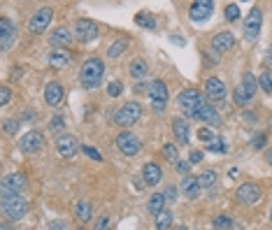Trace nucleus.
Instances as JSON below:
<instances>
[{
    "label": "nucleus",
    "instance_id": "13",
    "mask_svg": "<svg viewBox=\"0 0 272 230\" xmlns=\"http://www.w3.org/2000/svg\"><path fill=\"white\" fill-rule=\"evenodd\" d=\"M56 151L61 153L63 158H75V153L79 151V142L75 135H61L58 140H56Z\"/></svg>",
    "mask_w": 272,
    "mask_h": 230
},
{
    "label": "nucleus",
    "instance_id": "34",
    "mask_svg": "<svg viewBox=\"0 0 272 230\" xmlns=\"http://www.w3.org/2000/svg\"><path fill=\"white\" fill-rule=\"evenodd\" d=\"M163 156H165V160H170V163H177L179 153H177L175 144H165V147H163Z\"/></svg>",
    "mask_w": 272,
    "mask_h": 230
},
{
    "label": "nucleus",
    "instance_id": "51",
    "mask_svg": "<svg viewBox=\"0 0 272 230\" xmlns=\"http://www.w3.org/2000/svg\"><path fill=\"white\" fill-rule=\"evenodd\" d=\"M170 40H172L175 45H179V47H184V45H186V40H184V37H179V35H172Z\"/></svg>",
    "mask_w": 272,
    "mask_h": 230
},
{
    "label": "nucleus",
    "instance_id": "56",
    "mask_svg": "<svg viewBox=\"0 0 272 230\" xmlns=\"http://www.w3.org/2000/svg\"><path fill=\"white\" fill-rule=\"evenodd\" d=\"M2 230H9V228H7V226H2Z\"/></svg>",
    "mask_w": 272,
    "mask_h": 230
},
{
    "label": "nucleus",
    "instance_id": "52",
    "mask_svg": "<svg viewBox=\"0 0 272 230\" xmlns=\"http://www.w3.org/2000/svg\"><path fill=\"white\" fill-rule=\"evenodd\" d=\"M245 121H246V124H254V121H256V116L251 114V112H246V114H245Z\"/></svg>",
    "mask_w": 272,
    "mask_h": 230
},
{
    "label": "nucleus",
    "instance_id": "19",
    "mask_svg": "<svg viewBox=\"0 0 272 230\" xmlns=\"http://www.w3.org/2000/svg\"><path fill=\"white\" fill-rule=\"evenodd\" d=\"M44 102L49 107H56L63 102V86L58 81H49V84L44 86Z\"/></svg>",
    "mask_w": 272,
    "mask_h": 230
},
{
    "label": "nucleus",
    "instance_id": "23",
    "mask_svg": "<svg viewBox=\"0 0 272 230\" xmlns=\"http://www.w3.org/2000/svg\"><path fill=\"white\" fill-rule=\"evenodd\" d=\"M49 63H52L54 68H58V70H63V68H68L72 63V56L68 49H54L52 53H49Z\"/></svg>",
    "mask_w": 272,
    "mask_h": 230
},
{
    "label": "nucleus",
    "instance_id": "26",
    "mask_svg": "<svg viewBox=\"0 0 272 230\" xmlns=\"http://www.w3.org/2000/svg\"><path fill=\"white\" fill-rule=\"evenodd\" d=\"M242 89H245V93H246L249 100L256 96V91H258V79H256L251 72H246L245 77H242Z\"/></svg>",
    "mask_w": 272,
    "mask_h": 230
},
{
    "label": "nucleus",
    "instance_id": "16",
    "mask_svg": "<svg viewBox=\"0 0 272 230\" xmlns=\"http://www.w3.org/2000/svg\"><path fill=\"white\" fill-rule=\"evenodd\" d=\"M195 116L200 119V121H205L207 126H212V128H217V126H221V114L214 109V107L210 105V102H202L200 107H198V112H195Z\"/></svg>",
    "mask_w": 272,
    "mask_h": 230
},
{
    "label": "nucleus",
    "instance_id": "10",
    "mask_svg": "<svg viewBox=\"0 0 272 230\" xmlns=\"http://www.w3.org/2000/svg\"><path fill=\"white\" fill-rule=\"evenodd\" d=\"M235 198H237V203H242V204H256L263 198V191H261V186H256V184H242L237 188Z\"/></svg>",
    "mask_w": 272,
    "mask_h": 230
},
{
    "label": "nucleus",
    "instance_id": "48",
    "mask_svg": "<svg viewBox=\"0 0 272 230\" xmlns=\"http://www.w3.org/2000/svg\"><path fill=\"white\" fill-rule=\"evenodd\" d=\"M175 165H177V170H179L182 175H186V172L191 170V160H177Z\"/></svg>",
    "mask_w": 272,
    "mask_h": 230
},
{
    "label": "nucleus",
    "instance_id": "55",
    "mask_svg": "<svg viewBox=\"0 0 272 230\" xmlns=\"http://www.w3.org/2000/svg\"><path fill=\"white\" fill-rule=\"evenodd\" d=\"M268 63H270V68H272V51H270V58H268Z\"/></svg>",
    "mask_w": 272,
    "mask_h": 230
},
{
    "label": "nucleus",
    "instance_id": "7",
    "mask_svg": "<svg viewBox=\"0 0 272 230\" xmlns=\"http://www.w3.org/2000/svg\"><path fill=\"white\" fill-rule=\"evenodd\" d=\"M24 188H26L24 175H19V172L7 175V177H2V184H0V198H2V195H21Z\"/></svg>",
    "mask_w": 272,
    "mask_h": 230
},
{
    "label": "nucleus",
    "instance_id": "5",
    "mask_svg": "<svg viewBox=\"0 0 272 230\" xmlns=\"http://www.w3.org/2000/svg\"><path fill=\"white\" fill-rule=\"evenodd\" d=\"M140 116H142L140 102H126V105H121L119 109H116L114 121L119 126H133V124L140 121Z\"/></svg>",
    "mask_w": 272,
    "mask_h": 230
},
{
    "label": "nucleus",
    "instance_id": "38",
    "mask_svg": "<svg viewBox=\"0 0 272 230\" xmlns=\"http://www.w3.org/2000/svg\"><path fill=\"white\" fill-rule=\"evenodd\" d=\"M121 91H123L121 81H112V84L107 86V96H109V98H119V96H121Z\"/></svg>",
    "mask_w": 272,
    "mask_h": 230
},
{
    "label": "nucleus",
    "instance_id": "46",
    "mask_svg": "<svg viewBox=\"0 0 272 230\" xmlns=\"http://www.w3.org/2000/svg\"><path fill=\"white\" fill-rule=\"evenodd\" d=\"M9 100H12V91L7 86H2L0 89V105H9Z\"/></svg>",
    "mask_w": 272,
    "mask_h": 230
},
{
    "label": "nucleus",
    "instance_id": "9",
    "mask_svg": "<svg viewBox=\"0 0 272 230\" xmlns=\"http://www.w3.org/2000/svg\"><path fill=\"white\" fill-rule=\"evenodd\" d=\"M52 19H54V9L52 7H40L35 14H33L30 24H28L30 33H44V30L49 28V24H52Z\"/></svg>",
    "mask_w": 272,
    "mask_h": 230
},
{
    "label": "nucleus",
    "instance_id": "58",
    "mask_svg": "<svg viewBox=\"0 0 272 230\" xmlns=\"http://www.w3.org/2000/svg\"><path fill=\"white\" fill-rule=\"evenodd\" d=\"M270 221H272V212H270Z\"/></svg>",
    "mask_w": 272,
    "mask_h": 230
},
{
    "label": "nucleus",
    "instance_id": "41",
    "mask_svg": "<svg viewBox=\"0 0 272 230\" xmlns=\"http://www.w3.org/2000/svg\"><path fill=\"white\" fill-rule=\"evenodd\" d=\"M135 21H137L140 26H149L151 30L156 28V24H154V17H149V14H137V17H135Z\"/></svg>",
    "mask_w": 272,
    "mask_h": 230
},
{
    "label": "nucleus",
    "instance_id": "33",
    "mask_svg": "<svg viewBox=\"0 0 272 230\" xmlns=\"http://www.w3.org/2000/svg\"><path fill=\"white\" fill-rule=\"evenodd\" d=\"M233 100H235V105H240V107H245L246 102H249V98H246L245 89H242V84H237V89L233 91Z\"/></svg>",
    "mask_w": 272,
    "mask_h": 230
},
{
    "label": "nucleus",
    "instance_id": "11",
    "mask_svg": "<svg viewBox=\"0 0 272 230\" xmlns=\"http://www.w3.org/2000/svg\"><path fill=\"white\" fill-rule=\"evenodd\" d=\"M19 149L24 151V153H28V156L37 153V151L42 149V133H40V130H30V133H26L21 140H19Z\"/></svg>",
    "mask_w": 272,
    "mask_h": 230
},
{
    "label": "nucleus",
    "instance_id": "21",
    "mask_svg": "<svg viewBox=\"0 0 272 230\" xmlns=\"http://www.w3.org/2000/svg\"><path fill=\"white\" fill-rule=\"evenodd\" d=\"M161 177H163V170H161V165H156V163H147V165L142 168V179H144L147 186H156L158 181H161Z\"/></svg>",
    "mask_w": 272,
    "mask_h": 230
},
{
    "label": "nucleus",
    "instance_id": "3",
    "mask_svg": "<svg viewBox=\"0 0 272 230\" xmlns=\"http://www.w3.org/2000/svg\"><path fill=\"white\" fill-rule=\"evenodd\" d=\"M177 105L184 109L186 116H195L198 107L202 105V96L198 89H184L179 96H177Z\"/></svg>",
    "mask_w": 272,
    "mask_h": 230
},
{
    "label": "nucleus",
    "instance_id": "53",
    "mask_svg": "<svg viewBox=\"0 0 272 230\" xmlns=\"http://www.w3.org/2000/svg\"><path fill=\"white\" fill-rule=\"evenodd\" d=\"M265 160H268V163L272 165V149H268V151H265Z\"/></svg>",
    "mask_w": 272,
    "mask_h": 230
},
{
    "label": "nucleus",
    "instance_id": "50",
    "mask_svg": "<svg viewBox=\"0 0 272 230\" xmlns=\"http://www.w3.org/2000/svg\"><path fill=\"white\" fill-rule=\"evenodd\" d=\"M189 158H191V163H200V160H202V151L193 149V151H191V156H189Z\"/></svg>",
    "mask_w": 272,
    "mask_h": 230
},
{
    "label": "nucleus",
    "instance_id": "12",
    "mask_svg": "<svg viewBox=\"0 0 272 230\" xmlns=\"http://www.w3.org/2000/svg\"><path fill=\"white\" fill-rule=\"evenodd\" d=\"M75 35H77L79 42H84V45H88V42H93L98 37V28L93 21H88V19H82V21H77L75 24Z\"/></svg>",
    "mask_w": 272,
    "mask_h": 230
},
{
    "label": "nucleus",
    "instance_id": "24",
    "mask_svg": "<svg viewBox=\"0 0 272 230\" xmlns=\"http://www.w3.org/2000/svg\"><path fill=\"white\" fill-rule=\"evenodd\" d=\"M172 133H175L177 144H189V121L186 119H175L172 121Z\"/></svg>",
    "mask_w": 272,
    "mask_h": 230
},
{
    "label": "nucleus",
    "instance_id": "1",
    "mask_svg": "<svg viewBox=\"0 0 272 230\" xmlns=\"http://www.w3.org/2000/svg\"><path fill=\"white\" fill-rule=\"evenodd\" d=\"M103 75H105V65L100 58H88L84 65H82V72H79V79L86 89H96L103 81Z\"/></svg>",
    "mask_w": 272,
    "mask_h": 230
},
{
    "label": "nucleus",
    "instance_id": "29",
    "mask_svg": "<svg viewBox=\"0 0 272 230\" xmlns=\"http://www.w3.org/2000/svg\"><path fill=\"white\" fill-rule=\"evenodd\" d=\"M156 228L158 230H170L172 228V212H167L165 209V212L158 214L156 216Z\"/></svg>",
    "mask_w": 272,
    "mask_h": 230
},
{
    "label": "nucleus",
    "instance_id": "47",
    "mask_svg": "<svg viewBox=\"0 0 272 230\" xmlns=\"http://www.w3.org/2000/svg\"><path fill=\"white\" fill-rule=\"evenodd\" d=\"M163 195H165L167 203H175V200H177V188H175V186H167L165 193H163Z\"/></svg>",
    "mask_w": 272,
    "mask_h": 230
},
{
    "label": "nucleus",
    "instance_id": "17",
    "mask_svg": "<svg viewBox=\"0 0 272 230\" xmlns=\"http://www.w3.org/2000/svg\"><path fill=\"white\" fill-rule=\"evenodd\" d=\"M235 47V37H233V33H228V30H223V33H217V35L212 37V49L219 53H226L230 51Z\"/></svg>",
    "mask_w": 272,
    "mask_h": 230
},
{
    "label": "nucleus",
    "instance_id": "8",
    "mask_svg": "<svg viewBox=\"0 0 272 230\" xmlns=\"http://www.w3.org/2000/svg\"><path fill=\"white\" fill-rule=\"evenodd\" d=\"M116 147H119V151H121L123 156H135V153L140 151L142 142H140V137H137V135L123 130V133L116 135Z\"/></svg>",
    "mask_w": 272,
    "mask_h": 230
},
{
    "label": "nucleus",
    "instance_id": "4",
    "mask_svg": "<svg viewBox=\"0 0 272 230\" xmlns=\"http://www.w3.org/2000/svg\"><path fill=\"white\" fill-rule=\"evenodd\" d=\"M147 96H149V100H151L154 112H163V109H165V105H167V86L161 79L149 81V86H147Z\"/></svg>",
    "mask_w": 272,
    "mask_h": 230
},
{
    "label": "nucleus",
    "instance_id": "54",
    "mask_svg": "<svg viewBox=\"0 0 272 230\" xmlns=\"http://www.w3.org/2000/svg\"><path fill=\"white\" fill-rule=\"evenodd\" d=\"M172 230H189V228H186V226H175Z\"/></svg>",
    "mask_w": 272,
    "mask_h": 230
},
{
    "label": "nucleus",
    "instance_id": "36",
    "mask_svg": "<svg viewBox=\"0 0 272 230\" xmlns=\"http://www.w3.org/2000/svg\"><path fill=\"white\" fill-rule=\"evenodd\" d=\"M198 140H202L205 144H212V142L217 140V137H214V133H212V130L207 128V126H202L200 130H198Z\"/></svg>",
    "mask_w": 272,
    "mask_h": 230
},
{
    "label": "nucleus",
    "instance_id": "45",
    "mask_svg": "<svg viewBox=\"0 0 272 230\" xmlns=\"http://www.w3.org/2000/svg\"><path fill=\"white\" fill-rule=\"evenodd\" d=\"M109 216H100L96 221V226H93V230H109Z\"/></svg>",
    "mask_w": 272,
    "mask_h": 230
},
{
    "label": "nucleus",
    "instance_id": "39",
    "mask_svg": "<svg viewBox=\"0 0 272 230\" xmlns=\"http://www.w3.org/2000/svg\"><path fill=\"white\" fill-rule=\"evenodd\" d=\"M265 142H268V135H265V133H258V135H254V140H251V147H254L256 151H258V149H265Z\"/></svg>",
    "mask_w": 272,
    "mask_h": 230
},
{
    "label": "nucleus",
    "instance_id": "2",
    "mask_svg": "<svg viewBox=\"0 0 272 230\" xmlns=\"http://www.w3.org/2000/svg\"><path fill=\"white\" fill-rule=\"evenodd\" d=\"M0 207H2V214L9 221H21L28 212V204L21 195H2L0 198Z\"/></svg>",
    "mask_w": 272,
    "mask_h": 230
},
{
    "label": "nucleus",
    "instance_id": "44",
    "mask_svg": "<svg viewBox=\"0 0 272 230\" xmlns=\"http://www.w3.org/2000/svg\"><path fill=\"white\" fill-rule=\"evenodd\" d=\"M19 126H21V121H17V119H9L7 124H5V133H9V135H17Z\"/></svg>",
    "mask_w": 272,
    "mask_h": 230
},
{
    "label": "nucleus",
    "instance_id": "40",
    "mask_svg": "<svg viewBox=\"0 0 272 230\" xmlns=\"http://www.w3.org/2000/svg\"><path fill=\"white\" fill-rule=\"evenodd\" d=\"M226 19L228 21H237L240 19V7H237L235 2H230L228 7H226Z\"/></svg>",
    "mask_w": 272,
    "mask_h": 230
},
{
    "label": "nucleus",
    "instance_id": "49",
    "mask_svg": "<svg viewBox=\"0 0 272 230\" xmlns=\"http://www.w3.org/2000/svg\"><path fill=\"white\" fill-rule=\"evenodd\" d=\"M49 230H70V226L65 221H52L49 223Z\"/></svg>",
    "mask_w": 272,
    "mask_h": 230
},
{
    "label": "nucleus",
    "instance_id": "22",
    "mask_svg": "<svg viewBox=\"0 0 272 230\" xmlns=\"http://www.w3.org/2000/svg\"><path fill=\"white\" fill-rule=\"evenodd\" d=\"M200 191H202V186H200V181H198V177H189V175H186V177L182 179V193H184L189 200H195V198L200 195Z\"/></svg>",
    "mask_w": 272,
    "mask_h": 230
},
{
    "label": "nucleus",
    "instance_id": "18",
    "mask_svg": "<svg viewBox=\"0 0 272 230\" xmlns=\"http://www.w3.org/2000/svg\"><path fill=\"white\" fill-rule=\"evenodd\" d=\"M205 93H207V98L219 102V100L226 98V84H223L219 77H210V79L205 81Z\"/></svg>",
    "mask_w": 272,
    "mask_h": 230
},
{
    "label": "nucleus",
    "instance_id": "35",
    "mask_svg": "<svg viewBox=\"0 0 272 230\" xmlns=\"http://www.w3.org/2000/svg\"><path fill=\"white\" fill-rule=\"evenodd\" d=\"M258 86H261V89H263L265 93H268V96H272V77L268 75V72L258 77Z\"/></svg>",
    "mask_w": 272,
    "mask_h": 230
},
{
    "label": "nucleus",
    "instance_id": "25",
    "mask_svg": "<svg viewBox=\"0 0 272 230\" xmlns=\"http://www.w3.org/2000/svg\"><path fill=\"white\" fill-rule=\"evenodd\" d=\"M165 195L163 193H154L149 198V203H147V209H149V214H154V216H158L161 212H165Z\"/></svg>",
    "mask_w": 272,
    "mask_h": 230
},
{
    "label": "nucleus",
    "instance_id": "15",
    "mask_svg": "<svg viewBox=\"0 0 272 230\" xmlns=\"http://www.w3.org/2000/svg\"><path fill=\"white\" fill-rule=\"evenodd\" d=\"M14 40H17V26L7 17H2L0 19V47L7 51L9 47L14 45Z\"/></svg>",
    "mask_w": 272,
    "mask_h": 230
},
{
    "label": "nucleus",
    "instance_id": "31",
    "mask_svg": "<svg viewBox=\"0 0 272 230\" xmlns=\"http://www.w3.org/2000/svg\"><path fill=\"white\" fill-rule=\"evenodd\" d=\"M198 181H200L202 188H210V186L217 184V172H214V170H205L200 177H198Z\"/></svg>",
    "mask_w": 272,
    "mask_h": 230
},
{
    "label": "nucleus",
    "instance_id": "43",
    "mask_svg": "<svg viewBox=\"0 0 272 230\" xmlns=\"http://www.w3.org/2000/svg\"><path fill=\"white\" fill-rule=\"evenodd\" d=\"M63 126H65L63 116H54V119H52V124H49V130H52V133H58V130H61Z\"/></svg>",
    "mask_w": 272,
    "mask_h": 230
},
{
    "label": "nucleus",
    "instance_id": "42",
    "mask_svg": "<svg viewBox=\"0 0 272 230\" xmlns=\"http://www.w3.org/2000/svg\"><path fill=\"white\" fill-rule=\"evenodd\" d=\"M82 151L86 153L88 158H93V160H103V156H100V151H98V149H93V147H88V144H84V147H82Z\"/></svg>",
    "mask_w": 272,
    "mask_h": 230
},
{
    "label": "nucleus",
    "instance_id": "28",
    "mask_svg": "<svg viewBox=\"0 0 272 230\" xmlns=\"http://www.w3.org/2000/svg\"><path fill=\"white\" fill-rule=\"evenodd\" d=\"M75 212H77L79 221L86 223V221H91V212H93V209H91V203H88V200H79L77 207H75Z\"/></svg>",
    "mask_w": 272,
    "mask_h": 230
},
{
    "label": "nucleus",
    "instance_id": "20",
    "mask_svg": "<svg viewBox=\"0 0 272 230\" xmlns=\"http://www.w3.org/2000/svg\"><path fill=\"white\" fill-rule=\"evenodd\" d=\"M49 42H52V47H56V49H65V47L72 42V30L70 28H56L52 33V37H49Z\"/></svg>",
    "mask_w": 272,
    "mask_h": 230
},
{
    "label": "nucleus",
    "instance_id": "6",
    "mask_svg": "<svg viewBox=\"0 0 272 230\" xmlns=\"http://www.w3.org/2000/svg\"><path fill=\"white\" fill-rule=\"evenodd\" d=\"M261 24H263V12L261 7H251L245 19V37L249 42H256L261 35Z\"/></svg>",
    "mask_w": 272,
    "mask_h": 230
},
{
    "label": "nucleus",
    "instance_id": "37",
    "mask_svg": "<svg viewBox=\"0 0 272 230\" xmlns=\"http://www.w3.org/2000/svg\"><path fill=\"white\" fill-rule=\"evenodd\" d=\"M207 151H212V153H226V142H221L217 137L212 144H207Z\"/></svg>",
    "mask_w": 272,
    "mask_h": 230
},
{
    "label": "nucleus",
    "instance_id": "30",
    "mask_svg": "<svg viewBox=\"0 0 272 230\" xmlns=\"http://www.w3.org/2000/svg\"><path fill=\"white\" fill-rule=\"evenodd\" d=\"M128 72H131V75L135 77V79H140V77H144V75H147V63L137 58V61H133V63H131Z\"/></svg>",
    "mask_w": 272,
    "mask_h": 230
},
{
    "label": "nucleus",
    "instance_id": "14",
    "mask_svg": "<svg viewBox=\"0 0 272 230\" xmlns=\"http://www.w3.org/2000/svg\"><path fill=\"white\" fill-rule=\"evenodd\" d=\"M212 12H214V5H212L210 0H198V2L191 5L189 17H191V21H195V24H202V21H207V19L212 17Z\"/></svg>",
    "mask_w": 272,
    "mask_h": 230
},
{
    "label": "nucleus",
    "instance_id": "27",
    "mask_svg": "<svg viewBox=\"0 0 272 230\" xmlns=\"http://www.w3.org/2000/svg\"><path fill=\"white\" fill-rule=\"evenodd\" d=\"M126 49H128V40H126V37H119V40H114L112 45L107 47V56H109V58H116V56H121Z\"/></svg>",
    "mask_w": 272,
    "mask_h": 230
},
{
    "label": "nucleus",
    "instance_id": "32",
    "mask_svg": "<svg viewBox=\"0 0 272 230\" xmlns=\"http://www.w3.org/2000/svg\"><path fill=\"white\" fill-rule=\"evenodd\" d=\"M212 226H214L217 230H228V228H233V221H230L228 214H219V216L212 221Z\"/></svg>",
    "mask_w": 272,
    "mask_h": 230
},
{
    "label": "nucleus",
    "instance_id": "57",
    "mask_svg": "<svg viewBox=\"0 0 272 230\" xmlns=\"http://www.w3.org/2000/svg\"><path fill=\"white\" fill-rule=\"evenodd\" d=\"M270 130H272V119H270Z\"/></svg>",
    "mask_w": 272,
    "mask_h": 230
}]
</instances>
